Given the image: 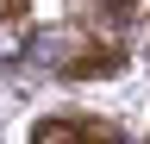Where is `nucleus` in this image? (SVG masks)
I'll return each mask as SVG.
<instances>
[{
  "instance_id": "obj_1",
  "label": "nucleus",
  "mask_w": 150,
  "mask_h": 144,
  "mask_svg": "<svg viewBox=\"0 0 150 144\" xmlns=\"http://www.w3.org/2000/svg\"><path fill=\"white\" fill-rule=\"evenodd\" d=\"M31 144H125V132L94 113H50V119H38Z\"/></svg>"
},
{
  "instance_id": "obj_4",
  "label": "nucleus",
  "mask_w": 150,
  "mask_h": 144,
  "mask_svg": "<svg viewBox=\"0 0 150 144\" xmlns=\"http://www.w3.org/2000/svg\"><path fill=\"white\" fill-rule=\"evenodd\" d=\"M106 6H112V19H125V13H131V0H106Z\"/></svg>"
},
{
  "instance_id": "obj_3",
  "label": "nucleus",
  "mask_w": 150,
  "mask_h": 144,
  "mask_svg": "<svg viewBox=\"0 0 150 144\" xmlns=\"http://www.w3.org/2000/svg\"><path fill=\"white\" fill-rule=\"evenodd\" d=\"M25 13H31V0H0V57H13V50H19Z\"/></svg>"
},
{
  "instance_id": "obj_2",
  "label": "nucleus",
  "mask_w": 150,
  "mask_h": 144,
  "mask_svg": "<svg viewBox=\"0 0 150 144\" xmlns=\"http://www.w3.org/2000/svg\"><path fill=\"white\" fill-rule=\"evenodd\" d=\"M119 69H125V50H119V44H88L81 57H69V69H63V75L94 82V75H119Z\"/></svg>"
}]
</instances>
